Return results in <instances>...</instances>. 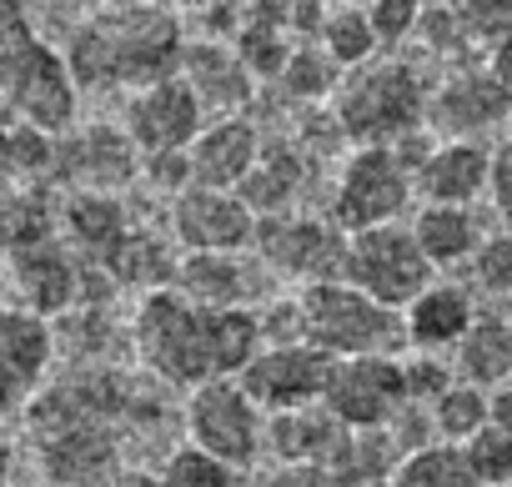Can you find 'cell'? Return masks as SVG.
I'll use <instances>...</instances> for the list:
<instances>
[{
  "label": "cell",
  "instance_id": "d590c367",
  "mask_svg": "<svg viewBox=\"0 0 512 487\" xmlns=\"http://www.w3.org/2000/svg\"><path fill=\"white\" fill-rule=\"evenodd\" d=\"M402 382L412 407H432L447 387H457V367L442 362L437 352H402Z\"/></svg>",
  "mask_w": 512,
  "mask_h": 487
},
{
  "label": "cell",
  "instance_id": "ffe728a7",
  "mask_svg": "<svg viewBox=\"0 0 512 487\" xmlns=\"http://www.w3.org/2000/svg\"><path fill=\"white\" fill-rule=\"evenodd\" d=\"M487 171H492V146L437 141L417 166V196L422 206H477L487 196Z\"/></svg>",
  "mask_w": 512,
  "mask_h": 487
},
{
  "label": "cell",
  "instance_id": "d4e9b609",
  "mask_svg": "<svg viewBox=\"0 0 512 487\" xmlns=\"http://www.w3.org/2000/svg\"><path fill=\"white\" fill-rule=\"evenodd\" d=\"M342 422L317 402V407H297V412H277L267 417V457L272 462H302V467H327L337 442H342Z\"/></svg>",
  "mask_w": 512,
  "mask_h": 487
},
{
  "label": "cell",
  "instance_id": "7bdbcfd3",
  "mask_svg": "<svg viewBox=\"0 0 512 487\" xmlns=\"http://www.w3.org/2000/svg\"><path fill=\"white\" fill-rule=\"evenodd\" d=\"M487 312H492V317H502V322L512 327V297H502V302H487Z\"/></svg>",
  "mask_w": 512,
  "mask_h": 487
},
{
  "label": "cell",
  "instance_id": "603a6c76",
  "mask_svg": "<svg viewBox=\"0 0 512 487\" xmlns=\"http://www.w3.org/2000/svg\"><path fill=\"white\" fill-rule=\"evenodd\" d=\"M66 171L76 181V191H106L116 196L136 171H141V151L126 141V131L116 126H91L71 141V156H66Z\"/></svg>",
  "mask_w": 512,
  "mask_h": 487
},
{
  "label": "cell",
  "instance_id": "ba28073f",
  "mask_svg": "<svg viewBox=\"0 0 512 487\" xmlns=\"http://www.w3.org/2000/svg\"><path fill=\"white\" fill-rule=\"evenodd\" d=\"M186 442L221 457L236 472H251L267 457V412L251 402V392L226 377L186 392Z\"/></svg>",
  "mask_w": 512,
  "mask_h": 487
},
{
  "label": "cell",
  "instance_id": "9c48e42d",
  "mask_svg": "<svg viewBox=\"0 0 512 487\" xmlns=\"http://www.w3.org/2000/svg\"><path fill=\"white\" fill-rule=\"evenodd\" d=\"M347 231L332 216H277L256 226V257L262 267L282 282H302V287H322V282H342L347 277Z\"/></svg>",
  "mask_w": 512,
  "mask_h": 487
},
{
  "label": "cell",
  "instance_id": "cb8c5ba5",
  "mask_svg": "<svg viewBox=\"0 0 512 487\" xmlns=\"http://www.w3.org/2000/svg\"><path fill=\"white\" fill-rule=\"evenodd\" d=\"M302 186H307V161H302V151H292V146H267L262 156H256L251 176L236 186V196L251 206L256 221H277V216H297Z\"/></svg>",
  "mask_w": 512,
  "mask_h": 487
},
{
  "label": "cell",
  "instance_id": "5bb4252c",
  "mask_svg": "<svg viewBox=\"0 0 512 487\" xmlns=\"http://www.w3.org/2000/svg\"><path fill=\"white\" fill-rule=\"evenodd\" d=\"M327 367L332 362L317 347L282 342V347H262V352H256L236 382L251 392V402L262 407L267 417H277V412L317 407L322 402V387H327Z\"/></svg>",
  "mask_w": 512,
  "mask_h": 487
},
{
  "label": "cell",
  "instance_id": "1f68e13d",
  "mask_svg": "<svg viewBox=\"0 0 512 487\" xmlns=\"http://www.w3.org/2000/svg\"><path fill=\"white\" fill-rule=\"evenodd\" d=\"M342 76H347V71H342L322 46H297L277 86H282L292 101H307V106H312V101H337Z\"/></svg>",
  "mask_w": 512,
  "mask_h": 487
},
{
  "label": "cell",
  "instance_id": "7c38bea8",
  "mask_svg": "<svg viewBox=\"0 0 512 487\" xmlns=\"http://www.w3.org/2000/svg\"><path fill=\"white\" fill-rule=\"evenodd\" d=\"M251 206L236 191L186 186L171 201V236L181 241V257H221V252H251L256 247Z\"/></svg>",
  "mask_w": 512,
  "mask_h": 487
},
{
  "label": "cell",
  "instance_id": "6da1fadb",
  "mask_svg": "<svg viewBox=\"0 0 512 487\" xmlns=\"http://www.w3.org/2000/svg\"><path fill=\"white\" fill-rule=\"evenodd\" d=\"M131 342L151 377L171 387H206L241 377L246 362L262 352V317L256 312H211L181 297L176 287H161L136 302L131 312Z\"/></svg>",
  "mask_w": 512,
  "mask_h": 487
},
{
  "label": "cell",
  "instance_id": "4dcf8cb0",
  "mask_svg": "<svg viewBox=\"0 0 512 487\" xmlns=\"http://www.w3.org/2000/svg\"><path fill=\"white\" fill-rule=\"evenodd\" d=\"M387 487H477L462 447H447V442H432L422 452H407L397 462V472L387 477Z\"/></svg>",
  "mask_w": 512,
  "mask_h": 487
},
{
  "label": "cell",
  "instance_id": "484cf974",
  "mask_svg": "<svg viewBox=\"0 0 512 487\" xmlns=\"http://www.w3.org/2000/svg\"><path fill=\"white\" fill-rule=\"evenodd\" d=\"M452 367H457V382H467V387H482V392L507 387L512 382V327L482 307V317L452 352Z\"/></svg>",
  "mask_w": 512,
  "mask_h": 487
},
{
  "label": "cell",
  "instance_id": "ab89813d",
  "mask_svg": "<svg viewBox=\"0 0 512 487\" xmlns=\"http://www.w3.org/2000/svg\"><path fill=\"white\" fill-rule=\"evenodd\" d=\"M482 66L512 91V36H502V41H492L487 51H482Z\"/></svg>",
  "mask_w": 512,
  "mask_h": 487
},
{
  "label": "cell",
  "instance_id": "74e56055",
  "mask_svg": "<svg viewBox=\"0 0 512 487\" xmlns=\"http://www.w3.org/2000/svg\"><path fill=\"white\" fill-rule=\"evenodd\" d=\"M487 211L502 231H512V141H492V171H487Z\"/></svg>",
  "mask_w": 512,
  "mask_h": 487
},
{
  "label": "cell",
  "instance_id": "f35d334b",
  "mask_svg": "<svg viewBox=\"0 0 512 487\" xmlns=\"http://www.w3.org/2000/svg\"><path fill=\"white\" fill-rule=\"evenodd\" d=\"M256 487H332L322 467H302V462H272L262 477H256Z\"/></svg>",
  "mask_w": 512,
  "mask_h": 487
},
{
  "label": "cell",
  "instance_id": "3957f363",
  "mask_svg": "<svg viewBox=\"0 0 512 487\" xmlns=\"http://www.w3.org/2000/svg\"><path fill=\"white\" fill-rule=\"evenodd\" d=\"M427 101H432V86L422 76L417 61L407 56H377L357 71L342 76V91L332 101V121L337 131L357 146H397L417 131H427Z\"/></svg>",
  "mask_w": 512,
  "mask_h": 487
},
{
  "label": "cell",
  "instance_id": "d6986e66",
  "mask_svg": "<svg viewBox=\"0 0 512 487\" xmlns=\"http://www.w3.org/2000/svg\"><path fill=\"white\" fill-rule=\"evenodd\" d=\"M51 327L36 312L0 307V412H11L51 367Z\"/></svg>",
  "mask_w": 512,
  "mask_h": 487
},
{
  "label": "cell",
  "instance_id": "83f0119b",
  "mask_svg": "<svg viewBox=\"0 0 512 487\" xmlns=\"http://www.w3.org/2000/svg\"><path fill=\"white\" fill-rule=\"evenodd\" d=\"M61 221H66V236L76 241V247H81V252H91V257H101V262L121 247V236L131 231V226H126L121 201H116V196H106V191H71V196H66Z\"/></svg>",
  "mask_w": 512,
  "mask_h": 487
},
{
  "label": "cell",
  "instance_id": "44dd1931",
  "mask_svg": "<svg viewBox=\"0 0 512 487\" xmlns=\"http://www.w3.org/2000/svg\"><path fill=\"white\" fill-rule=\"evenodd\" d=\"M16 282H21V297L36 317H51V312H66L76 307V292H81V267L71 262V252L61 247L56 236H31L16 247Z\"/></svg>",
  "mask_w": 512,
  "mask_h": 487
},
{
  "label": "cell",
  "instance_id": "7402d4cb",
  "mask_svg": "<svg viewBox=\"0 0 512 487\" xmlns=\"http://www.w3.org/2000/svg\"><path fill=\"white\" fill-rule=\"evenodd\" d=\"M407 226L417 236L422 257L432 262V272L467 267L477 257V247H482V236H487L477 206H417Z\"/></svg>",
  "mask_w": 512,
  "mask_h": 487
},
{
  "label": "cell",
  "instance_id": "9a60e30c",
  "mask_svg": "<svg viewBox=\"0 0 512 487\" xmlns=\"http://www.w3.org/2000/svg\"><path fill=\"white\" fill-rule=\"evenodd\" d=\"M267 282L272 272L256 252H221V257H181L171 287L211 312H262Z\"/></svg>",
  "mask_w": 512,
  "mask_h": 487
},
{
  "label": "cell",
  "instance_id": "52a82bcc",
  "mask_svg": "<svg viewBox=\"0 0 512 487\" xmlns=\"http://www.w3.org/2000/svg\"><path fill=\"white\" fill-rule=\"evenodd\" d=\"M347 287H357L362 297H372L377 307L387 312H407L432 282V262L422 257L417 236L407 221H392V226H372V231H357L347 241Z\"/></svg>",
  "mask_w": 512,
  "mask_h": 487
},
{
  "label": "cell",
  "instance_id": "d6a6232c",
  "mask_svg": "<svg viewBox=\"0 0 512 487\" xmlns=\"http://www.w3.org/2000/svg\"><path fill=\"white\" fill-rule=\"evenodd\" d=\"M467 272V287L482 292L487 302H502L512 297V231H487L477 257L462 267Z\"/></svg>",
  "mask_w": 512,
  "mask_h": 487
},
{
  "label": "cell",
  "instance_id": "e575fe53",
  "mask_svg": "<svg viewBox=\"0 0 512 487\" xmlns=\"http://www.w3.org/2000/svg\"><path fill=\"white\" fill-rule=\"evenodd\" d=\"M462 457H467L477 487H512V437H507L502 427L487 422V427L462 447Z\"/></svg>",
  "mask_w": 512,
  "mask_h": 487
},
{
  "label": "cell",
  "instance_id": "8d00e7d4",
  "mask_svg": "<svg viewBox=\"0 0 512 487\" xmlns=\"http://www.w3.org/2000/svg\"><path fill=\"white\" fill-rule=\"evenodd\" d=\"M422 11H427V6H417V0H367L372 31H377V41H382L387 56H392L407 36L422 31Z\"/></svg>",
  "mask_w": 512,
  "mask_h": 487
},
{
  "label": "cell",
  "instance_id": "4316f807",
  "mask_svg": "<svg viewBox=\"0 0 512 487\" xmlns=\"http://www.w3.org/2000/svg\"><path fill=\"white\" fill-rule=\"evenodd\" d=\"M407 452L397 447L392 432H342L332 462L322 467L332 487H387Z\"/></svg>",
  "mask_w": 512,
  "mask_h": 487
},
{
  "label": "cell",
  "instance_id": "5b68a950",
  "mask_svg": "<svg viewBox=\"0 0 512 487\" xmlns=\"http://www.w3.org/2000/svg\"><path fill=\"white\" fill-rule=\"evenodd\" d=\"M297 317H302V342L317 347L327 362H352V357H402L407 352V327L402 312L377 307L347 282H322L297 292Z\"/></svg>",
  "mask_w": 512,
  "mask_h": 487
},
{
  "label": "cell",
  "instance_id": "ac0fdd59",
  "mask_svg": "<svg viewBox=\"0 0 512 487\" xmlns=\"http://www.w3.org/2000/svg\"><path fill=\"white\" fill-rule=\"evenodd\" d=\"M477 317H482V307H477L472 287H467V282H452V277H437V282L402 312L407 352H447V347L457 352Z\"/></svg>",
  "mask_w": 512,
  "mask_h": 487
},
{
  "label": "cell",
  "instance_id": "e0dca14e",
  "mask_svg": "<svg viewBox=\"0 0 512 487\" xmlns=\"http://www.w3.org/2000/svg\"><path fill=\"white\" fill-rule=\"evenodd\" d=\"M267 151L262 131H256L251 116H226V121H206L201 136L191 141L186 151V166H191V186H211V191H236L256 156Z\"/></svg>",
  "mask_w": 512,
  "mask_h": 487
},
{
  "label": "cell",
  "instance_id": "4fadbf2b",
  "mask_svg": "<svg viewBox=\"0 0 512 487\" xmlns=\"http://www.w3.org/2000/svg\"><path fill=\"white\" fill-rule=\"evenodd\" d=\"M201 126H206V111L196 106V96L186 91L181 76H166V81L126 96V111H121V131L141 151V161L191 151Z\"/></svg>",
  "mask_w": 512,
  "mask_h": 487
},
{
  "label": "cell",
  "instance_id": "2e32d148",
  "mask_svg": "<svg viewBox=\"0 0 512 487\" xmlns=\"http://www.w3.org/2000/svg\"><path fill=\"white\" fill-rule=\"evenodd\" d=\"M176 76L186 81V91L196 96V106L206 111V121L246 116V106L256 96V81L241 66L236 46H221V41H186Z\"/></svg>",
  "mask_w": 512,
  "mask_h": 487
},
{
  "label": "cell",
  "instance_id": "b9f144b4",
  "mask_svg": "<svg viewBox=\"0 0 512 487\" xmlns=\"http://www.w3.org/2000/svg\"><path fill=\"white\" fill-rule=\"evenodd\" d=\"M111 487H166V482H161V472H146V467H121Z\"/></svg>",
  "mask_w": 512,
  "mask_h": 487
},
{
  "label": "cell",
  "instance_id": "277c9868",
  "mask_svg": "<svg viewBox=\"0 0 512 487\" xmlns=\"http://www.w3.org/2000/svg\"><path fill=\"white\" fill-rule=\"evenodd\" d=\"M0 106L26 131H66L76 116V81L66 66V51H56L36 26H26V11L0 6Z\"/></svg>",
  "mask_w": 512,
  "mask_h": 487
},
{
  "label": "cell",
  "instance_id": "60d3db41",
  "mask_svg": "<svg viewBox=\"0 0 512 487\" xmlns=\"http://www.w3.org/2000/svg\"><path fill=\"white\" fill-rule=\"evenodd\" d=\"M492 427H502L512 437V382L492 392Z\"/></svg>",
  "mask_w": 512,
  "mask_h": 487
},
{
  "label": "cell",
  "instance_id": "836d02e7",
  "mask_svg": "<svg viewBox=\"0 0 512 487\" xmlns=\"http://www.w3.org/2000/svg\"><path fill=\"white\" fill-rule=\"evenodd\" d=\"M161 482H166V487H236L241 472L226 467L221 457H211V452L181 442V447L166 452V462H161Z\"/></svg>",
  "mask_w": 512,
  "mask_h": 487
},
{
  "label": "cell",
  "instance_id": "8992f818",
  "mask_svg": "<svg viewBox=\"0 0 512 487\" xmlns=\"http://www.w3.org/2000/svg\"><path fill=\"white\" fill-rule=\"evenodd\" d=\"M412 201H417V176H412V166H407L392 146H357V151H347L342 166H337L327 216H332L347 236H357V231L402 221Z\"/></svg>",
  "mask_w": 512,
  "mask_h": 487
},
{
  "label": "cell",
  "instance_id": "7a4b0ae2",
  "mask_svg": "<svg viewBox=\"0 0 512 487\" xmlns=\"http://www.w3.org/2000/svg\"><path fill=\"white\" fill-rule=\"evenodd\" d=\"M186 51V26L181 11L171 6H101L81 11L76 31L66 41V66L76 91H146L166 76H176Z\"/></svg>",
  "mask_w": 512,
  "mask_h": 487
},
{
  "label": "cell",
  "instance_id": "f546056e",
  "mask_svg": "<svg viewBox=\"0 0 512 487\" xmlns=\"http://www.w3.org/2000/svg\"><path fill=\"white\" fill-rule=\"evenodd\" d=\"M487 422H492V392H482V387L457 382V387H447V392L432 402V432H437V442H447V447H467Z\"/></svg>",
  "mask_w": 512,
  "mask_h": 487
},
{
  "label": "cell",
  "instance_id": "ee69618b",
  "mask_svg": "<svg viewBox=\"0 0 512 487\" xmlns=\"http://www.w3.org/2000/svg\"><path fill=\"white\" fill-rule=\"evenodd\" d=\"M507 141H512V111H507Z\"/></svg>",
  "mask_w": 512,
  "mask_h": 487
},
{
  "label": "cell",
  "instance_id": "30bf717a",
  "mask_svg": "<svg viewBox=\"0 0 512 487\" xmlns=\"http://www.w3.org/2000/svg\"><path fill=\"white\" fill-rule=\"evenodd\" d=\"M322 407L347 432H392V422L412 407L402 382V357H352L327 367Z\"/></svg>",
  "mask_w": 512,
  "mask_h": 487
},
{
  "label": "cell",
  "instance_id": "f1b7e54d",
  "mask_svg": "<svg viewBox=\"0 0 512 487\" xmlns=\"http://www.w3.org/2000/svg\"><path fill=\"white\" fill-rule=\"evenodd\" d=\"M317 46L342 71H357V66H367V61L382 56V41L372 31V16H367V6H357V0H337V6H327V21H322Z\"/></svg>",
  "mask_w": 512,
  "mask_h": 487
},
{
  "label": "cell",
  "instance_id": "f6af8a7d",
  "mask_svg": "<svg viewBox=\"0 0 512 487\" xmlns=\"http://www.w3.org/2000/svg\"><path fill=\"white\" fill-rule=\"evenodd\" d=\"M41 487H51V482H41Z\"/></svg>",
  "mask_w": 512,
  "mask_h": 487
},
{
  "label": "cell",
  "instance_id": "8fae6325",
  "mask_svg": "<svg viewBox=\"0 0 512 487\" xmlns=\"http://www.w3.org/2000/svg\"><path fill=\"white\" fill-rule=\"evenodd\" d=\"M512 91L487 66H457L432 86L427 101V136L432 141H482L492 146V131L507 126Z\"/></svg>",
  "mask_w": 512,
  "mask_h": 487
}]
</instances>
